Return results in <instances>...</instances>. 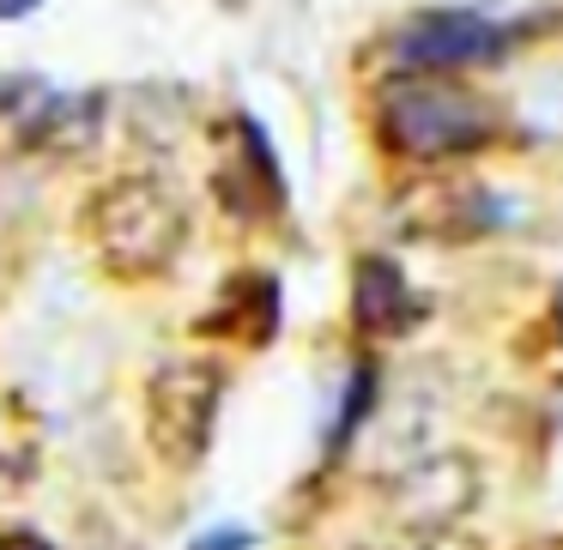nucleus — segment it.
<instances>
[{
    "label": "nucleus",
    "mask_w": 563,
    "mask_h": 550,
    "mask_svg": "<svg viewBox=\"0 0 563 550\" xmlns=\"http://www.w3.org/2000/svg\"><path fill=\"white\" fill-rule=\"evenodd\" d=\"M376 139L400 164H454L497 139L503 115L454 74H394L376 86Z\"/></svg>",
    "instance_id": "obj_1"
},
{
    "label": "nucleus",
    "mask_w": 563,
    "mask_h": 550,
    "mask_svg": "<svg viewBox=\"0 0 563 550\" xmlns=\"http://www.w3.org/2000/svg\"><path fill=\"white\" fill-rule=\"evenodd\" d=\"M86 243L98 267L122 284L170 272L188 248V200L164 176H115L86 206Z\"/></svg>",
    "instance_id": "obj_2"
},
{
    "label": "nucleus",
    "mask_w": 563,
    "mask_h": 550,
    "mask_svg": "<svg viewBox=\"0 0 563 550\" xmlns=\"http://www.w3.org/2000/svg\"><path fill=\"white\" fill-rule=\"evenodd\" d=\"M224 405V369L212 357H170L146 381V436L158 460L170 465H200L219 429Z\"/></svg>",
    "instance_id": "obj_3"
},
{
    "label": "nucleus",
    "mask_w": 563,
    "mask_h": 550,
    "mask_svg": "<svg viewBox=\"0 0 563 550\" xmlns=\"http://www.w3.org/2000/svg\"><path fill=\"white\" fill-rule=\"evenodd\" d=\"M485 496V472L461 448H418L388 472V508L406 532H454Z\"/></svg>",
    "instance_id": "obj_4"
},
{
    "label": "nucleus",
    "mask_w": 563,
    "mask_h": 550,
    "mask_svg": "<svg viewBox=\"0 0 563 550\" xmlns=\"http://www.w3.org/2000/svg\"><path fill=\"white\" fill-rule=\"evenodd\" d=\"M509 31L485 13L466 7H437V13H412L388 37V61L400 74H473V67L503 61Z\"/></svg>",
    "instance_id": "obj_5"
},
{
    "label": "nucleus",
    "mask_w": 563,
    "mask_h": 550,
    "mask_svg": "<svg viewBox=\"0 0 563 550\" xmlns=\"http://www.w3.org/2000/svg\"><path fill=\"white\" fill-rule=\"evenodd\" d=\"M352 321L369 339H400L412 327V284L388 255H364L352 272Z\"/></svg>",
    "instance_id": "obj_6"
},
{
    "label": "nucleus",
    "mask_w": 563,
    "mask_h": 550,
    "mask_svg": "<svg viewBox=\"0 0 563 550\" xmlns=\"http://www.w3.org/2000/svg\"><path fill=\"white\" fill-rule=\"evenodd\" d=\"M195 550H249V532H207V545Z\"/></svg>",
    "instance_id": "obj_7"
},
{
    "label": "nucleus",
    "mask_w": 563,
    "mask_h": 550,
    "mask_svg": "<svg viewBox=\"0 0 563 550\" xmlns=\"http://www.w3.org/2000/svg\"><path fill=\"white\" fill-rule=\"evenodd\" d=\"M31 7H37V0H0V19H25Z\"/></svg>",
    "instance_id": "obj_8"
}]
</instances>
